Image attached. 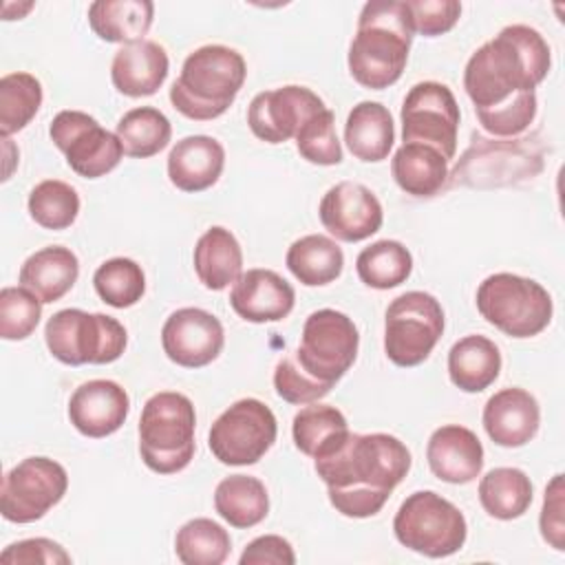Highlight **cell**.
Masks as SVG:
<instances>
[{
  "label": "cell",
  "instance_id": "6da1fadb",
  "mask_svg": "<svg viewBox=\"0 0 565 565\" xmlns=\"http://www.w3.org/2000/svg\"><path fill=\"white\" fill-rule=\"evenodd\" d=\"M411 450L388 433H349L331 455L313 459L335 512L349 519L375 516L411 470Z\"/></svg>",
  "mask_w": 565,
  "mask_h": 565
},
{
  "label": "cell",
  "instance_id": "603a6c76",
  "mask_svg": "<svg viewBox=\"0 0 565 565\" xmlns=\"http://www.w3.org/2000/svg\"><path fill=\"white\" fill-rule=\"evenodd\" d=\"M225 168L221 141L207 135L179 139L168 154V179L181 192H203L212 188Z\"/></svg>",
  "mask_w": 565,
  "mask_h": 565
},
{
  "label": "cell",
  "instance_id": "4fadbf2b",
  "mask_svg": "<svg viewBox=\"0 0 565 565\" xmlns=\"http://www.w3.org/2000/svg\"><path fill=\"white\" fill-rule=\"evenodd\" d=\"M49 135L57 150L64 152L71 170L84 179H99L113 172L124 157L119 137L82 110H60L49 126Z\"/></svg>",
  "mask_w": 565,
  "mask_h": 565
},
{
  "label": "cell",
  "instance_id": "e575fe53",
  "mask_svg": "<svg viewBox=\"0 0 565 565\" xmlns=\"http://www.w3.org/2000/svg\"><path fill=\"white\" fill-rule=\"evenodd\" d=\"M360 280L371 289H393L406 282L413 271V256L399 241H377L364 247L355 258Z\"/></svg>",
  "mask_w": 565,
  "mask_h": 565
},
{
  "label": "cell",
  "instance_id": "d6986e66",
  "mask_svg": "<svg viewBox=\"0 0 565 565\" xmlns=\"http://www.w3.org/2000/svg\"><path fill=\"white\" fill-rule=\"evenodd\" d=\"M483 428L488 437L503 448H519L532 441L541 426L536 397L519 386L497 391L483 406Z\"/></svg>",
  "mask_w": 565,
  "mask_h": 565
},
{
  "label": "cell",
  "instance_id": "7bdbcfd3",
  "mask_svg": "<svg viewBox=\"0 0 565 565\" xmlns=\"http://www.w3.org/2000/svg\"><path fill=\"white\" fill-rule=\"evenodd\" d=\"M274 388L278 397L289 404H313L329 395V386L309 377L296 362L294 355H285L278 360L274 369Z\"/></svg>",
  "mask_w": 565,
  "mask_h": 565
},
{
  "label": "cell",
  "instance_id": "8d00e7d4",
  "mask_svg": "<svg viewBox=\"0 0 565 565\" xmlns=\"http://www.w3.org/2000/svg\"><path fill=\"white\" fill-rule=\"evenodd\" d=\"M42 106V84L35 75L18 71L0 79V132L9 137L31 124Z\"/></svg>",
  "mask_w": 565,
  "mask_h": 565
},
{
  "label": "cell",
  "instance_id": "7dc6e473",
  "mask_svg": "<svg viewBox=\"0 0 565 565\" xmlns=\"http://www.w3.org/2000/svg\"><path fill=\"white\" fill-rule=\"evenodd\" d=\"M238 563L241 565H294L296 554L287 539L278 534H265L247 543Z\"/></svg>",
  "mask_w": 565,
  "mask_h": 565
},
{
  "label": "cell",
  "instance_id": "f546056e",
  "mask_svg": "<svg viewBox=\"0 0 565 565\" xmlns=\"http://www.w3.org/2000/svg\"><path fill=\"white\" fill-rule=\"evenodd\" d=\"M349 433L351 430H349L347 417L335 406L318 404V402L300 408L294 415V424H291L296 448L311 459L331 455L335 448L344 444Z\"/></svg>",
  "mask_w": 565,
  "mask_h": 565
},
{
  "label": "cell",
  "instance_id": "d4e9b609",
  "mask_svg": "<svg viewBox=\"0 0 565 565\" xmlns=\"http://www.w3.org/2000/svg\"><path fill=\"white\" fill-rule=\"evenodd\" d=\"M349 152L366 163L384 161L395 143L391 110L380 102H360L351 108L344 124Z\"/></svg>",
  "mask_w": 565,
  "mask_h": 565
},
{
  "label": "cell",
  "instance_id": "9c48e42d",
  "mask_svg": "<svg viewBox=\"0 0 565 565\" xmlns=\"http://www.w3.org/2000/svg\"><path fill=\"white\" fill-rule=\"evenodd\" d=\"M444 309L433 294L406 291L384 316V353L397 366L422 364L444 335Z\"/></svg>",
  "mask_w": 565,
  "mask_h": 565
},
{
  "label": "cell",
  "instance_id": "ab89813d",
  "mask_svg": "<svg viewBox=\"0 0 565 565\" xmlns=\"http://www.w3.org/2000/svg\"><path fill=\"white\" fill-rule=\"evenodd\" d=\"M298 154L313 166H338L342 146L335 135V117L329 108L311 115L296 132Z\"/></svg>",
  "mask_w": 565,
  "mask_h": 565
},
{
  "label": "cell",
  "instance_id": "4dcf8cb0",
  "mask_svg": "<svg viewBox=\"0 0 565 565\" xmlns=\"http://www.w3.org/2000/svg\"><path fill=\"white\" fill-rule=\"evenodd\" d=\"M214 510L232 527H254L269 512L267 488L258 477L230 475L214 490Z\"/></svg>",
  "mask_w": 565,
  "mask_h": 565
},
{
  "label": "cell",
  "instance_id": "cb8c5ba5",
  "mask_svg": "<svg viewBox=\"0 0 565 565\" xmlns=\"http://www.w3.org/2000/svg\"><path fill=\"white\" fill-rule=\"evenodd\" d=\"M79 276L77 256L62 245H49L31 254L20 267V285L33 291L42 305L66 296Z\"/></svg>",
  "mask_w": 565,
  "mask_h": 565
},
{
  "label": "cell",
  "instance_id": "3957f363",
  "mask_svg": "<svg viewBox=\"0 0 565 565\" xmlns=\"http://www.w3.org/2000/svg\"><path fill=\"white\" fill-rule=\"evenodd\" d=\"M413 35L406 2H366L347 55L351 77L371 90L393 86L406 68Z\"/></svg>",
  "mask_w": 565,
  "mask_h": 565
},
{
  "label": "cell",
  "instance_id": "8992f818",
  "mask_svg": "<svg viewBox=\"0 0 565 565\" xmlns=\"http://www.w3.org/2000/svg\"><path fill=\"white\" fill-rule=\"evenodd\" d=\"M477 309L501 333L510 338H534L550 324L554 302L541 282L499 271L479 285Z\"/></svg>",
  "mask_w": 565,
  "mask_h": 565
},
{
  "label": "cell",
  "instance_id": "60d3db41",
  "mask_svg": "<svg viewBox=\"0 0 565 565\" xmlns=\"http://www.w3.org/2000/svg\"><path fill=\"white\" fill-rule=\"evenodd\" d=\"M42 318V300L26 287H2L0 291V338L24 340Z\"/></svg>",
  "mask_w": 565,
  "mask_h": 565
},
{
  "label": "cell",
  "instance_id": "d6a6232c",
  "mask_svg": "<svg viewBox=\"0 0 565 565\" xmlns=\"http://www.w3.org/2000/svg\"><path fill=\"white\" fill-rule=\"evenodd\" d=\"M532 481L521 468H492L479 481L481 508L499 521L523 516L532 505Z\"/></svg>",
  "mask_w": 565,
  "mask_h": 565
},
{
  "label": "cell",
  "instance_id": "2e32d148",
  "mask_svg": "<svg viewBox=\"0 0 565 565\" xmlns=\"http://www.w3.org/2000/svg\"><path fill=\"white\" fill-rule=\"evenodd\" d=\"M225 344L221 320L199 307H183L161 327V347L170 362L183 369H201L218 358Z\"/></svg>",
  "mask_w": 565,
  "mask_h": 565
},
{
  "label": "cell",
  "instance_id": "9a60e30c",
  "mask_svg": "<svg viewBox=\"0 0 565 565\" xmlns=\"http://www.w3.org/2000/svg\"><path fill=\"white\" fill-rule=\"evenodd\" d=\"M324 102L307 86L289 84L258 93L247 108V126L260 141L285 143L316 113L324 110Z\"/></svg>",
  "mask_w": 565,
  "mask_h": 565
},
{
  "label": "cell",
  "instance_id": "74e56055",
  "mask_svg": "<svg viewBox=\"0 0 565 565\" xmlns=\"http://www.w3.org/2000/svg\"><path fill=\"white\" fill-rule=\"evenodd\" d=\"M93 287L106 305L115 309H128L143 298L146 276L141 265H137L132 258L117 256L95 269Z\"/></svg>",
  "mask_w": 565,
  "mask_h": 565
},
{
  "label": "cell",
  "instance_id": "836d02e7",
  "mask_svg": "<svg viewBox=\"0 0 565 565\" xmlns=\"http://www.w3.org/2000/svg\"><path fill=\"white\" fill-rule=\"evenodd\" d=\"M115 135L121 141L124 154L135 159H148L159 154L172 137L170 119L152 106H139L117 121Z\"/></svg>",
  "mask_w": 565,
  "mask_h": 565
},
{
  "label": "cell",
  "instance_id": "30bf717a",
  "mask_svg": "<svg viewBox=\"0 0 565 565\" xmlns=\"http://www.w3.org/2000/svg\"><path fill=\"white\" fill-rule=\"evenodd\" d=\"M360 333L353 320L335 309H318L302 324L300 344L294 353L298 366L329 388L353 366Z\"/></svg>",
  "mask_w": 565,
  "mask_h": 565
},
{
  "label": "cell",
  "instance_id": "277c9868",
  "mask_svg": "<svg viewBox=\"0 0 565 565\" xmlns=\"http://www.w3.org/2000/svg\"><path fill=\"white\" fill-rule=\"evenodd\" d=\"M245 77L247 64L238 51L205 44L185 57L181 75L170 86V102L183 117L210 121L234 104Z\"/></svg>",
  "mask_w": 565,
  "mask_h": 565
},
{
  "label": "cell",
  "instance_id": "7a4b0ae2",
  "mask_svg": "<svg viewBox=\"0 0 565 565\" xmlns=\"http://www.w3.org/2000/svg\"><path fill=\"white\" fill-rule=\"evenodd\" d=\"M552 55L545 38L527 24H510L481 44L463 71V88L475 110L492 108L534 90L550 73Z\"/></svg>",
  "mask_w": 565,
  "mask_h": 565
},
{
  "label": "cell",
  "instance_id": "52a82bcc",
  "mask_svg": "<svg viewBox=\"0 0 565 565\" xmlns=\"http://www.w3.org/2000/svg\"><path fill=\"white\" fill-rule=\"evenodd\" d=\"M44 342L62 364H110L126 351L128 333L113 316L62 309L49 318Z\"/></svg>",
  "mask_w": 565,
  "mask_h": 565
},
{
  "label": "cell",
  "instance_id": "d590c367",
  "mask_svg": "<svg viewBox=\"0 0 565 565\" xmlns=\"http://www.w3.org/2000/svg\"><path fill=\"white\" fill-rule=\"evenodd\" d=\"M227 530L205 516L183 523L174 536V552L183 565H221L230 556Z\"/></svg>",
  "mask_w": 565,
  "mask_h": 565
},
{
  "label": "cell",
  "instance_id": "ac0fdd59",
  "mask_svg": "<svg viewBox=\"0 0 565 565\" xmlns=\"http://www.w3.org/2000/svg\"><path fill=\"white\" fill-rule=\"evenodd\" d=\"M130 413L126 388L113 380H88L68 399V419L77 433L102 439L117 433Z\"/></svg>",
  "mask_w": 565,
  "mask_h": 565
},
{
  "label": "cell",
  "instance_id": "83f0119b",
  "mask_svg": "<svg viewBox=\"0 0 565 565\" xmlns=\"http://www.w3.org/2000/svg\"><path fill=\"white\" fill-rule=\"evenodd\" d=\"M154 18L150 0H97L88 7V24L104 42L132 44L146 40Z\"/></svg>",
  "mask_w": 565,
  "mask_h": 565
},
{
  "label": "cell",
  "instance_id": "f1b7e54d",
  "mask_svg": "<svg viewBox=\"0 0 565 565\" xmlns=\"http://www.w3.org/2000/svg\"><path fill=\"white\" fill-rule=\"evenodd\" d=\"M391 172L406 194L428 199L446 185L448 159L433 146L402 143L391 159Z\"/></svg>",
  "mask_w": 565,
  "mask_h": 565
},
{
  "label": "cell",
  "instance_id": "5b68a950",
  "mask_svg": "<svg viewBox=\"0 0 565 565\" xmlns=\"http://www.w3.org/2000/svg\"><path fill=\"white\" fill-rule=\"evenodd\" d=\"M196 413L188 395L159 391L150 395L139 417V455L157 475H174L190 466Z\"/></svg>",
  "mask_w": 565,
  "mask_h": 565
},
{
  "label": "cell",
  "instance_id": "44dd1931",
  "mask_svg": "<svg viewBox=\"0 0 565 565\" xmlns=\"http://www.w3.org/2000/svg\"><path fill=\"white\" fill-rule=\"evenodd\" d=\"M426 459L437 479L463 486L481 475L483 446L470 428L459 424H446L430 435L426 446Z\"/></svg>",
  "mask_w": 565,
  "mask_h": 565
},
{
  "label": "cell",
  "instance_id": "ee69618b",
  "mask_svg": "<svg viewBox=\"0 0 565 565\" xmlns=\"http://www.w3.org/2000/svg\"><path fill=\"white\" fill-rule=\"evenodd\" d=\"M406 4L411 11L413 33L426 38L448 33L461 15V2L457 0H413Z\"/></svg>",
  "mask_w": 565,
  "mask_h": 565
},
{
  "label": "cell",
  "instance_id": "ba28073f",
  "mask_svg": "<svg viewBox=\"0 0 565 565\" xmlns=\"http://www.w3.org/2000/svg\"><path fill=\"white\" fill-rule=\"evenodd\" d=\"M395 539L428 558H446L459 552L468 536L461 510L433 490L408 494L393 519Z\"/></svg>",
  "mask_w": 565,
  "mask_h": 565
},
{
  "label": "cell",
  "instance_id": "7c38bea8",
  "mask_svg": "<svg viewBox=\"0 0 565 565\" xmlns=\"http://www.w3.org/2000/svg\"><path fill=\"white\" fill-rule=\"evenodd\" d=\"M66 490L68 475L62 463L49 457H26L2 479L0 512L4 521L33 523L57 505Z\"/></svg>",
  "mask_w": 565,
  "mask_h": 565
},
{
  "label": "cell",
  "instance_id": "5bb4252c",
  "mask_svg": "<svg viewBox=\"0 0 565 565\" xmlns=\"http://www.w3.org/2000/svg\"><path fill=\"white\" fill-rule=\"evenodd\" d=\"M459 106L452 90L441 82L415 84L402 104L404 143H424L439 150L446 159L457 152Z\"/></svg>",
  "mask_w": 565,
  "mask_h": 565
},
{
  "label": "cell",
  "instance_id": "ffe728a7",
  "mask_svg": "<svg viewBox=\"0 0 565 565\" xmlns=\"http://www.w3.org/2000/svg\"><path fill=\"white\" fill-rule=\"evenodd\" d=\"M294 287L271 269H247L230 291V305L247 322H278L294 309Z\"/></svg>",
  "mask_w": 565,
  "mask_h": 565
},
{
  "label": "cell",
  "instance_id": "484cf974",
  "mask_svg": "<svg viewBox=\"0 0 565 565\" xmlns=\"http://www.w3.org/2000/svg\"><path fill=\"white\" fill-rule=\"evenodd\" d=\"M192 263L201 285L221 291L234 285L243 274V249L230 230L214 225L199 236Z\"/></svg>",
  "mask_w": 565,
  "mask_h": 565
},
{
  "label": "cell",
  "instance_id": "b9f144b4",
  "mask_svg": "<svg viewBox=\"0 0 565 565\" xmlns=\"http://www.w3.org/2000/svg\"><path fill=\"white\" fill-rule=\"evenodd\" d=\"M481 128L494 137H516L530 128L536 117V93L525 90L508 102L475 110Z\"/></svg>",
  "mask_w": 565,
  "mask_h": 565
},
{
  "label": "cell",
  "instance_id": "f35d334b",
  "mask_svg": "<svg viewBox=\"0 0 565 565\" xmlns=\"http://www.w3.org/2000/svg\"><path fill=\"white\" fill-rule=\"evenodd\" d=\"M29 214L44 230H66L79 214V194L60 179L40 181L29 194Z\"/></svg>",
  "mask_w": 565,
  "mask_h": 565
},
{
  "label": "cell",
  "instance_id": "1f68e13d",
  "mask_svg": "<svg viewBox=\"0 0 565 565\" xmlns=\"http://www.w3.org/2000/svg\"><path fill=\"white\" fill-rule=\"evenodd\" d=\"M285 263L302 285L322 287L340 278L344 254L333 238L324 234H307L289 245Z\"/></svg>",
  "mask_w": 565,
  "mask_h": 565
},
{
  "label": "cell",
  "instance_id": "bcb514c9",
  "mask_svg": "<svg viewBox=\"0 0 565 565\" xmlns=\"http://www.w3.org/2000/svg\"><path fill=\"white\" fill-rule=\"evenodd\" d=\"M541 536L545 543H550L554 550L563 552L565 547V521H563V475H554L552 481L545 488L543 508L539 516Z\"/></svg>",
  "mask_w": 565,
  "mask_h": 565
},
{
  "label": "cell",
  "instance_id": "4316f807",
  "mask_svg": "<svg viewBox=\"0 0 565 565\" xmlns=\"http://www.w3.org/2000/svg\"><path fill=\"white\" fill-rule=\"evenodd\" d=\"M501 371L499 347L479 333L459 338L448 351L450 382L463 393L486 391Z\"/></svg>",
  "mask_w": 565,
  "mask_h": 565
},
{
  "label": "cell",
  "instance_id": "e0dca14e",
  "mask_svg": "<svg viewBox=\"0 0 565 565\" xmlns=\"http://www.w3.org/2000/svg\"><path fill=\"white\" fill-rule=\"evenodd\" d=\"M318 216L322 227L344 243H360L373 236L384 221L380 199L355 181L331 185L320 201Z\"/></svg>",
  "mask_w": 565,
  "mask_h": 565
},
{
  "label": "cell",
  "instance_id": "f6af8a7d",
  "mask_svg": "<svg viewBox=\"0 0 565 565\" xmlns=\"http://www.w3.org/2000/svg\"><path fill=\"white\" fill-rule=\"evenodd\" d=\"M0 561L4 565H33V563H71V554L55 541L51 539H24L18 543H11L4 547V552L0 554Z\"/></svg>",
  "mask_w": 565,
  "mask_h": 565
},
{
  "label": "cell",
  "instance_id": "8fae6325",
  "mask_svg": "<svg viewBox=\"0 0 565 565\" xmlns=\"http://www.w3.org/2000/svg\"><path fill=\"white\" fill-rule=\"evenodd\" d=\"M278 424L271 408L256 397H243L214 419L207 446L225 466H252L274 446Z\"/></svg>",
  "mask_w": 565,
  "mask_h": 565
},
{
  "label": "cell",
  "instance_id": "7402d4cb",
  "mask_svg": "<svg viewBox=\"0 0 565 565\" xmlns=\"http://www.w3.org/2000/svg\"><path fill=\"white\" fill-rule=\"evenodd\" d=\"M170 71L168 53L154 40L124 44L110 64L113 86L126 97L154 95Z\"/></svg>",
  "mask_w": 565,
  "mask_h": 565
}]
</instances>
